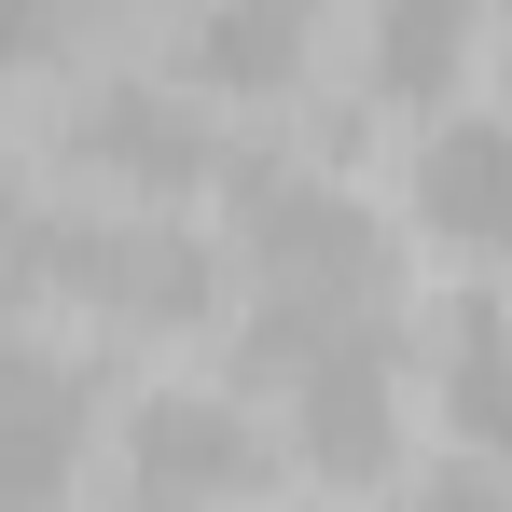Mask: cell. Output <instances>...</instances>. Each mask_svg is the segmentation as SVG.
<instances>
[{
    "label": "cell",
    "mask_w": 512,
    "mask_h": 512,
    "mask_svg": "<svg viewBox=\"0 0 512 512\" xmlns=\"http://www.w3.org/2000/svg\"><path fill=\"white\" fill-rule=\"evenodd\" d=\"M402 194H416V222L429 236H457V250H485L499 236V111H443L416 153H402Z\"/></svg>",
    "instance_id": "cell-7"
},
{
    "label": "cell",
    "mask_w": 512,
    "mask_h": 512,
    "mask_svg": "<svg viewBox=\"0 0 512 512\" xmlns=\"http://www.w3.org/2000/svg\"><path fill=\"white\" fill-rule=\"evenodd\" d=\"M222 236H236V263L277 305H374L388 291V222L346 180H319V167H236Z\"/></svg>",
    "instance_id": "cell-1"
},
{
    "label": "cell",
    "mask_w": 512,
    "mask_h": 512,
    "mask_svg": "<svg viewBox=\"0 0 512 512\" xmlns=\"http://www.w3.org/2000/svg\"><path fill=\"white\" fill-rule=\"evenodd\" d=\"M402 512H499V485H485V457H457V471L402 485Z\"/></svg>",
    "instance_id": "cell-12"
},
{
    "label": "cell",
    "mask_w": 512,
    "mask_h": 512,
    "mask_svg": "<svg viewBox=\"0 0 512 512\" xmlns=\"http://www.w3.org/2000/svg\"><path fill=\"white\" fill-rule=\"evenodd\" d=\"M42 291H84L125 333H180L208 319V250L167 208H97V222H42Z\"/></svg>",
    "instance_id": "cell-4"
},
{
    "label": "cell",
    "mask_w": 512,
    "mask_h": 512,
    "mask_svg": "<svg viewBox=\"0 0 512 512\" xmlns=\"http://www.w3.org/2000/svg\"><path fill=\"white\" fill-rule=\"evenodd\" d=\"M305 28H319V0H208L180 56H194V84H208V97H263V84H291Z\"/></svg>",
    "instance_id": "cell-8"
},
{
    "label": "cell",
    "mask_w": 512,
    "mask_h": 512,
    "mask_svg": "<svg viewBox=\"0 0 512 512\" xmlns=\"http://www.w3.org/2000/svg\"><path fill=\"white\" fill-rule=\"evenodd\" d=\"M56 139H70V167L111 180L125 208H180V194L208 180V125H194L167 84H84V111H70Z\"/></svg>",
    "instance_id": "cell-5"
},
{
    "label": "cell",
    "mask_w": 512,
    "mask_h": 512,
    "mask_svg": "<svg viewBox=\"0 0 512 512\" xmlns=\"http://www.w3.org/2000/svg\"><path fill=\"white\" fill-rule=\"evenodd\" d=\"M471 28H485V0H374V84L402 111H443L471 70Z\"/></svg>",
    "instance_id": "cell-9"
},
{
    "label": "cell",
    "mask_w": 512,
    "mask_h": 512,
    "mask_svg": "<svg viewBox=\"0 0 512 512\" xmlns=\"http://www.w3.org/2000/svg\"><path fill=\"white\" fill-rule=\"evenodd\" d=\"M70 56V0H0V70H42Z\"/></svg>",
    "instance_id": "cell-11"
},
{
    "label": "cell",
    "mask_w": 512,
    "mask_h": 512,
    "mask_svg": "<svg viewBox=\"0 0 512 512\" xmlns=\"http://www.w3.org/2000/svg\"><path fill=\"white\" fill-rule=\"evenodd\" d=\"M277 485V429L236 388H153L125 416V499L139 512H236Z\"/></svg>",
    "instance_id": "cell-3"
},
{
    "label": "cell",
    "mask_w": 512,
    "mask_h": 512,
    "mask_svg": "<svg viewBox=\"0 0 512 512\" xmlns=\"http://www.w3.org/2000/svg\"><path fill=\"white\" fill-rule=\"evenodd\" d=\"M443 416H457L471 457L499 443V305H485V291H457V305H443Z\"/></svg>",
    "instance_id": "cell-10"
},
{
    "label": "cell",
    "mask_w": 512,
    "mask_h": 512,
    "mask_svg": "<svg viewBox=\"0 0 512 512\" xmlns=\"http://www.w3.org/2000/svg\"><path fill=\"white\" fill-rule=\"evenodd\" d=\"M70 457H84V374L42 360L28 333H0V499H14V512H56Z\"/></svg>",
    "instance_id": "cell-6"
},
{
    "label": "cell",
    "mask_w": 512,
    "mask_h": 512,
    "mask_svg": "<svg viewBox=\"0 0 512 512\" xmlns=\"http://www.w3.org/2000/svg\"><path fill=\"white\" fill-rule=\"evenodd\" d=\"M277 416H291L277 429L291 471L374 499V485L402 471V333H388V319H333V333L277 374Z\"/></svg>",
    "instance_id": "cell-2"
}]
</instances>
